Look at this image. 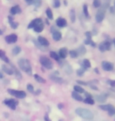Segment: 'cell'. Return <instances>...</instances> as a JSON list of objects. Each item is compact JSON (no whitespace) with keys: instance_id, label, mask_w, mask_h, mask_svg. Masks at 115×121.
I'll return each instance as SVG.
<instances>
[{"instance_id":"obj_20","label":"cell","mask_w":115,"mask_h":121,"mask_svg":"<svg viewBox=\"0 0 115 121\" xmlns=\"http://www.w3.org/2000/svg\"><path fill=\"white\" fill-rule=\"evenodd\" d=\"M72 97L75 99L76 101H83V98L76 91L72 92Z\"/></svg>"},{"instance_id":"obj_3","label":"cell","mask_w":115,"mask_h":121,"mask_svg":"<svg viewBox=\"0 0 115 121\" xmlns=\"http://www.w3.org/2000/svg\"><path fill=\"white\" fill-rule=\"evenodd\" d=\"M40 61L41 63V65H42L43 67H45L46 69H51L53 68V63L48 57H44V56L41 57L40 58Z\"/></svg>"},{"instance_id":"obj_4","label":"cell","mask_w":115,"mask_h":121,"mask_svg":"<svg viewBox=\"0 0 115 121\" xmlns=\"http://www.w3.org/2000/svg\"><path fill=\"white\" fill-rule=\"evenodd\" d=\"M8 93L18 98H24L26 97L25 92L22 91H16V90H11V89H9Z\"/></svg>"},{"instance_id":"obj_35","label":"cell","mask_w":115,"mask_h":121,"mask_svg":"<svg viewBox=\"0 0 115 121\" xmlns=\"http://www.w3.org/2000/svg\"><path fill=\"white\" fill-rule=\"evenodd\" d=\"M69 55L72 58H76L78 56V53L76 50H71V51H69Z\"/></svg>"},{"instance_id":"obj_46","label":"cell","mask_w":115,"mask_h":121,"mask_svg":"<svg viewBox=\"0 0 115 121\" xmlns=\"http://www.w3.org/2000/svg\"><path fill=\"white\" fill-rule=\"evenodd\" d=\"M25 2L28 4H32V0H25Z\"/></svg>"},{"instance_id":"obj_51","label":"cell","mask_w":115,"mask_h":121,"mask_svg":"<svg viewBox=\"0 0 115 121\" xmlns=\"http://www.w3.org/2000/svg\"><path fill=\"white\" fill-rule=\"evenodd\" d=\"M0 35H2V31L0 29Z\"/></svg>"},{"instance_id":"obj_21","label":"cell","mask_w":115,"mask_h":121,"mask_svg":"<svg viewBox=\"0 0 115 121\" xmlns=\"http://www.w3.org/2000/svg\"><path fill=\"white\" fill-rule=\"evenodd\" d=\"M51 79H52L53 81L56 82V83H62L63 79L59 78V77L58 76V75H55V74H52V76H50Z\"/></svg>"},{"instance_id":"obj_26","label":"cell","mask_w":115,"mask_h":121,"mask_svg":"<svg viewBox=\"0 0 115 121\" xmlns=\"http://www.w3.org/2000/svg\"><path fill=\"white\" fill-rule=\"evenodd\" d=\"M21 51V48L20 47H15L12 50V53H13L14 55H18Z\"/></svg>"},{"instance_id":"obj_14","label":"cell","mask_w":115,"mask_h":121,"mask_svg":"<svg viewBox=\"0 0 115 121\" xmlns=\"http://www.w3.org/2000/svg\"><path fill=\"white\" fill-rule=\"evenodd\" d=\"M106 98H107V95H106V94H99V95L96 96L97 101L101 102V103L105 102V101H106Z\"/></svg>"},{"instance_id":"obj_30","label":"cell","mask_w":115,"mask_h":121,"mask_svg":"<svg viewBox=\"0 0 115 121\" xmlns=\"http://www.w3.org/2000/svg\"><path fill=\"white\" fill-rule=\"evenodd\" d=\"M11 68L13 69V70H14V73H15L16 76L18 77V79H21V73H20V72H19L18 70L14 66H12Z\"/></svg>"},{"instance_id":"obj_37","label":"cell","mask_w":115,"mask_h":121,"mask_svg":"<svg viewBox=\"0 0 115 121\" xmlns=\"http://www.w3.org/2000/svg\"><path fill=\"white\" fill-rule=\"evenodd\" d=\"M83 11H84V13L85 17H88L89 15H88V10H87V5H84V6H83Z\"/></svg>"},{"instance_id":"obj_8","label":"cell","mask_w":115,"mask_h":121,"mask_svg":"<svg viewBox=\"0 0 115 121\" xmlns=\"http://www.w3.org/2000/svg\"><path fill=\"white\" fill-rule=\"evenodd\" d=\"M5 41H6L8 44L14 43L18 41V35H17L16 34H10V35L5 37Z\"/></svg>"},{"instance_id":"obj_33","label":"cell","mask_w":115,"mask_h":121,"mask_svg":"<svg viewBox=\"0 0 115 121\" xmlns=\"http://www.w3.org/2000/svg\"><path fill=\"white\" fill-rule=\"evenodd\" d=\"M84 102L87 103V104H89V105H94L95 101L93 100L92 98H86L84 100Z\"/></svg>"},{"instance_id":"obj_27","label":"cell","mask_w":115,"mask_h":121,"mask_svg":"<svg viewBox=\"0 0 115 121\" xmlns=\"http://www.w3.org/2000/svg\"><path fill=\"white\" fill-rule=\"evenodd\" d=\"M103 44H104V47H105V49L106 50H110L111 49V43L110 41H105L103 42Z\"/></svg>"},{"instance_id":"obj_29","label":"cell","mask_w":115,"mask_h":121,"mask_svg":"<svg viewBox=\"0 0 115 121\" xmlns=\"http://www.w3.org/2000/svg\"><path fill=\"white\" fill-rule=\"evenodd\" d=\"M46 16H47V17L49 19H53V13H52V11H51V9L50 8H48V9H46Z\"/></svg>"},{"instance_id":"obj_7","label":"cell","mask_w":115,"mask_h":121,"mask_svg":"<svg viewBox=\"0 0 115 121\" xmlns=\"http://www.w3.org/2000/svg\"><path fill=\"white\" fill-rule=\"evenodd\" d=\"M3 102L5 105H6L9 108H10L11 109H14V110L16 108V106L18 105V101L14 100V99H6Z\"/></svg>"},{"instance_id":"obj_18","label":"cell","mask_w":115,"mask_h":121,"mask_svg":"<svg viewBox=\"0 0 115 121\" xmlns=\"http://www.w3.org/2000/svg\"><path fill=\"white\" fill-rule=\"evenodd\" d=\"M8 19H9V24H10V27L12 28H14V29H16V28L18 27V23L14 22V18L12 17L11 16H9Z\"/></svg>"},{"instance_id":"obj_39","label":"cell","mask_w":115,"mask_h":121,"mask_svg":"<svg viewBox=\"0 0 115 121\" xmlns=\"http://www.w3.org/2000/svg\"><path fill=\"white\" fill-rule=\"evenodd\" d=\"M27 89H28V91L29 92H31V93H33L34 92V87L32 84H28V85H27Z\"/></svg>"},{"instance_id":"obj_49","label":"cell","mask_w":115,"mask_h":121,"mask_svg":"<svg viewBox=\"0 0 115 121\" xmlns=\"http://www.w3.org/2000/svg\"><path fill=\"white\" fill-rule=\"evenodd\" d=\"M39 93H40V90L37 91L36 92V94H39Z\"/></svg>"},{"instance_id":"obj_5","label":"cell","mask_w":115,"mask_h":121,"mask_svg":"<svg viewBox=\"0 0 115 121\" xmlns=\"http://www.w3.org/2000/svg\"><path fill=\"white\" fill-rule=\"evenodd\" d=\"M105 11H106V8L103 9V7L98 10L96 15H95V20H96L98 23H100L103 21V19L105 17V13H106Z\"/></svg>"},{"instance_id":"obj_13","label":"cell","mask_w":115,"mask_h":121,"mask_svg":"<svg viewBox=\"0 0 115 121\" xmlns=\"http://www.w3.org/2000/svg\"><path fill=\"white\" fill-rule=\"evenodd\" d=\"M9 12H10V13L12 14V15H15V14L21 13V9L20 8V6L17 5V6H14L12 7V8L10 9V10H9Z\"/></svg>"},{"instance_id":"obj_48","label":"cell","mask_w":115,"mask_h":121,"mask_svg":"<svg viewBox=\"0 0 115 121\" xmlns=\"http://www.w3.org/2000/svg\"><path fill=\"white\" fill-rule=\"evenodd\" d=\"M2 78H3V75H2V72H0V79H2Z\"/></svg>"},{"instance_id":"obj_15","label":"cell","mask_w":115,"mask_h":121,"mask_svg":"<svg viewBox=\"0 0 115 121\" xmlns=\"http://www.w3.org/2000/svg\"><path fill=\"white\" fill-rule=\"evenodd\" d=\"M2 70L4 71V72H6V73L8 74V75H13L14 74V70H13V69H12V68L8 67L6 65H2Z\"/></svg>"},{"instance_id":"obj_52","label":"cell","mask_w":115,"mask_h":121,"mask_svg":"<svg viewBox=\"0 0 115 121\" xmlns=\"http://www.w3.org/2000/svg\"><path fill=\"white\" fill-rule=\"evenodd\" d=\"M114 45H115V39H114Z\"/></svg>"},{"instance_id":"obj_43","label":"cell","mask_w":115,"mask_h":121,"mask_svg":"<svg viewBox=\"0 0 115 121\" xmlns=\"http://www.w3.org/2000/svg\"><path fill=\"white\" fill-rule=\"evenodd\" d=\"M108 83L112 86H115V80H109Z\"/></svg>"},{"instance_id":"obj_11","label":"cell","mask_w":115,"mask_h":121,"mask_svg":"<svg viewBox=\"0 0 115 121\" xmlns=\"http://www.w3.org/2000/svg\"><path fill=\"white\" fill-rule=\"evenodd\" d=\"M38 43H40V45H42L43 47H47V46H49V44H50V43H49V41L46 39V38L43 37V36H39L38 37Z\"/></svg>"},{"instance_id":"obj_31","label":"cell","mask_w":115,"mask_h":121,"mask_svg":"<svg viewBox=\"0 0 115 121\" xmlns=\"http://www.w3.org/2000/svg\"><path fill=\"white\" fill-rule=\"evenodd\" d=\"M33 43H34V44H35L36 47H37L39 49H40V50H43L44 51L45 50V47H43L42 45H40V43H38V41L37 40H36V39H33Z\"/></svg>"},{"instance_id":"obj_17","label":"cell","mask_w":115,"mask_h":121,"mask_svg":"<svg viewBox=\"0 0 115 121\" xmlns=\"http://www.w3.org/2000/svg\"><path fill=\"white\" fill-rule=\"evenodd\" d=\"M67 49L66 48H62V49L59 50V54H58V55H59L60 58H65L67 56Z\"/></svg>"},{"instance_id":"obj_47","label":"cell","mask_w":115,"mask_h":121,"mask_svg":"<svg viewBox=\"0 0 115 121\" xmlns=\"http://www.w3.org/2000/svg\"><path fill=\"white\" fill-rule=\"evenodd\" d=\"M86 96H87V98H92V96L90 95L88 93H86Z\"/></svg>"},{"instance_id":"obj_40","label":"cell","mask_w":115,"mask_h":121,"mask_svg":"<svg viewBox=\"0 0 115 121\" xmlns=\"http://www.w3.org/2000/svg\"><path fill=\"white\" fill-rule=\"evenodd\" d=\"M84 69H78L77 71V76H82L83 74H84Z\"/></svg>"},{"instance_id":"obj_12","label":"cell","mask_w":115,"mask_h":121,"mask_svg":"<svg viewBox=\"0 0 115 121\" xmlns=\"http://www.w3.org/2000/svg\"><path fill=\"white\" fill-rule=\"evenodd\" d=\"M42 23V19L41 18H36L35 20H33L32 22L28 26V28H34V27H36V25H39V24Z\"/></svg>"},{"instance_id":"obj_22","label":"cell","mask_w":115,"mask_h":121,"mask_svg":"<svg viewBox=\"0 0 115 121\" xmlns=\"http://www.w3.org/2000/svg\"><path fill=\"white\" fill-rule=\"evenodd\" d=\"M43 28H44V26H43L42 23H40L36 25V27H34L33 29L35 31H36V32H41V31L43 30Z\"/></svg>"},{"instance_id":"obj_1","label":"cell","mask_w":115,"mask_h":121,"mask_svg":"<svg viewBox=\"0 0 115 121\" xmlns=\"http://www.w3.org/2000/svg\"><path fill=\"white\" fill-rule=\"evenodd\" d=\"M76 113L80 117L83 119L87 120H91L93 119L94 117V115L93 113L90 111L89 109H87V108H77L76 109Z\"/></svg>"},{"instance_id":"obj_34","label":"cell","mask_w":115,"mask_h":121,"mask_svg":"<svg viewBox=\"0 0 115 121\" xmlns=\"http://www.w3.org/2000/svg\"><path fill=\"white\" fill-rule=\"evenodd\" d=\"M83 65L85 68H90L91 67V62L89 61V60L87 59H84L83 60Z\"/></svg>"},{"instance_id":"obj_45","label":"cell","mask_w":115,"mask_h":121,"mask_svg":"<svg viewBox=\"0 0 115 121\" xmlns=\"http://www.w3.org/2000/svg\"><path fill=\"white\" fill-rule=\"evenodd\" d=\"M45 121H51L50 119H49L48 115H46V116H45Z\"/></svg>"},{"instance_id":"obj_16","label":"cell","mask_w":115,"mask_h":121,"mask_svg":"<svg viewBox=\"0 0 115 121\" xmlns=\"http://www.w3.org/2000/svg\"><path fill=\"white\" fill-rule=\"evenodd\" d=\"M52 36H53L54 40L59 41V40H61V39H62V33L57 30V31H54Z\"/></svg>"},{"instance_id":"obj_28","label":"cell","mask_w":115,"mask_h":121,"mask_svg":"<svg viewBox=\"0 0 115 121\" xmlns=\"http://www.w3.org/2000/svg\"><path fill=\"white\" fill-rule=\"evenodd\" d=\"M85 53H86V49L84 48V46H80L78 49V54H80V55H84Z\"/></svg>"},{"instance_id":"obj_9","label":"cell","mask_w":115,"mask_h":121,"mask_svg":"<svg viewBox=\"0 0 115 121\" xmlns=\"http://www.w3.org/2000/svg\"><path fill=\"white\" fill-rule=\"evenodd\" d=\"M102 67L103 70L107 72H110L111 70H113L114 69V65L112 63L109 62V61H102Z\"/></svg>"},{"instance_id":"obj_19","label":"cell","mask_w":115,"mask_h":121,"mask_svg":"<svg viewBox=\"0 0 115 121\" xmlns=\"http://www.w3.org/2000/svg\"><path fill=\"white\" fill-rule=\"evenodd\" d=\"M0 58H1L2 60H4L6 63H9V60L8 57H6V53L2 50H0Z\"/></svg>"},{"instance_id":"obj_2","label":"cell","mask_w":115,"mask_h":121,"mask_svg":"<svg viewBox=\"0 0 115 121\" xmlns=\"http://www.w3.org/2000/svg\"><path fill=\"white\" fill-rule=\"evenodd\" d=\"M18 65L22 71L26 72V73L29 75V76H31L32 75V67H31L30 62H29L28 60L24 59V58L20 59L18 60Z\"/></svg>"},{"instance_id":"obj_25","label":"cell","mask_w":115,"mask_h":121,"mask_svg":"<svg viewBox=\"0 0 115 121\" xmlns=\"http://www.w3.org/2000/svg\"><path fill=\"white\" fill-rule=\"evenodd\" d=\"M69 16H70V20H71V21H72L73 23L75 22V21H76V15H75L74 9H71V10H70Z\"/></svg>"},{"instance_id":"obj_23","label":"cell","mask_w":115,"mask_h":121,"mask_svg":"<svg viewBox=\"0 0 115 121\" xmlns=\"http://www.w3.org/2000/svg\"><path fill=\"white\" fill-rule=\"evenodd\" d=\"M34 77H35L36 80L38 82V83H46V80L43 78H42L41 76H39L38 74H35L34 75Z\"/></svg>"},{"instance_id":"obj_38","label":"cell","mask_w":115,"mask_h":121,"mask_svg":"<svg viewBox=\"0 0 115 121\" xmlns=\"http://www.w3.org/2000/svg\"><path fill=\"white\" fill-rule=\"evenodd\" d=\"M93 6L95 8H98V7H99L101 6V2H100V0H94V2H93Z\"/></svg>"},{"instance_id":"obj_10","label":"cell","mask_w":115,"mask_h":121,"mask_svg":"<svg viewBox=\"0 0 115 121\" xmlns=\"http://www.w3.org/2000/svg\"><path fill=\"white\" fill-rule=\"evenodd\" d=\"M56 25L60 28H64L67 25V21L64 18L59 17L57 19V21H56Z\"/></svg>"},{"instance_id":"obj_24","label":"cell","mask_w":115,"mask_h":121,"mask_svg":"<svg viewBox=\"0 0 115 121\" xmlns=\"http://www.w3.org/2000/svg\"><path fill=\"white\" fill-rule=\"evenodd\" d=\"M50 55H51V57H52L53 59H55V60H57V61L60 62V57H59V55L56 54L55 52H53V51L50 52Z\"/></svg>"},{"instance_id":"obj_41","label":"cell","mask_w":115,"mask_h":121,"mask_svg":"<svg viewBox=\"0 0 115 121\" xmlns=\"http://www.w3.org/2000/svg\"><path fill=\"white\" fill-rule=\"evenodd\" d=\"M54 6L55 8H58L60 6V1L59 0H54Z\"/></svg>"},{"instance_id":"obj_42","label":"cell","mask_w":115,"mask_h":121,"mask_svg":"<svg viewBox=\"0 0 115 121\" xmlns=\"http://www.w3.org/2000/svg\"><path fill=\"white\" fill-rule=\"evenodd\" d=\"M99 50H100V51H101V52H104V51H106V49H105V47H104L103 43H100V45H99Z\"/></svg>"},{"instance_id":"obj_6","label":"cell","mask_w":115,"mask_h":121,"mask_svg":"<svg viewBox=\"0 0 115 121\" xmlns=\"http://www.w3.org/2000/svg\"><path fill=\"white\" fill-rule=\"evenodd\" d=\"M99 107H100V108H102V109L107 111V112H108V115L110 116V117L115 114V108H114V106H113L112 105H100Z\"/></svg>"},{"instance_id":"obj_44","label":"cell","mask_w":115,"mask_h":121,"mask_svg":"<svg viewBox=\"0 0 115 121\" xmlns=\"http://www.w3.org/2000/svg\"><path fill=\"white\" fill-rule=\"evenodd\" d=\"M78 83L79 84H81V85H87V83H84V82H82V81H80V80H77V81Z\"/></svg>"},{"instance_id":"obj_32","label":"cell","mask_w":115,"mask_h":121,"mask_svg":"<svg viewBox=\"0 0 115 121\" xmlns=\"http://www.w3.org/2000/svg\"><path fill=\"white\" fill-rule=\"evenodd\" d=\"M74 91L76 92H77L78 94H80V93H84V90L83 89L82 87H80V86H74Z\"/></svg>"},{"instance_id":"obj_36","label":"cell","mask_w":115,"mask_h":121,"mask_svg":"<svg viewBox=\"0 0 115 121\" xmlns=\"http://www.w3.org/2000/svg\"><path fill=\"white\" fill-rule=\"evenodd\" d=\"M32 4H33L36 7H40L41 5V0H32Z\"/></svg>"},{"instance_id":"obj_50","label":"cell","mask_w":115,"mask_h":121,"mask_svg":"<svg viewBox=\"0 0 115 121\" xmlns=\"http://www.w3.org/2000/svg\"><path fill=\"white\" fill-rule=\"evenodd\" d=\"M95 72H98V73H99V70H98V69H95Z\"/></svg>"}]
</instances>
